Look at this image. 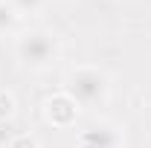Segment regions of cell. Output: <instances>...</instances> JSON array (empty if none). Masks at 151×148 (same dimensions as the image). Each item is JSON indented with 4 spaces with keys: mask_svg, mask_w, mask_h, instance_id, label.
I'll list each match as a JSON object with an SVG mask.
<instances>
[{
    "mask_svg": "<svg viewBox=\"0 0 151 148\" xmlns=\"http://www.w3.org/2000/svg\"><path fill=\"white\" fill-rule=\"evenodd\" d=\"M78 113H81V108L64 90H58V93H52V96L44 99V119L52 128H73Z\"/></svg>",
    "mask_w": 151,
    "mask_h": 148,
    "instance_id": "277c9868",
    "label": "cell"
},
{
    "mask_svg": "<svg viewBox=\"0 0 151 148\" xmlns=\"http://www.w3.org/2000/svg\"><path fill=\"white\" fill-rule=\"evenodd\" d=\"M20 23H23V20L18 18V12H15L6 0H0V38H15L20 29H23Z\"/></svg>",
    "mask_w": 151,
    "mask_h": 148,
    "instance_id": "5b68a950",
    "label": "cell"
},
{
    "mask_svg": "<svg viewBox=\"0 0 151 148\" xmlns=\"http://www.w3.org/2000/svg\"><path fill=\"white\" fill-rule=\"evenodd\" d=\"M15 113H18V99H15V93L6 90V87H0V122H9Z\"/></svg>",
    "mask_w": 151,
    "mask_h": 148,
    "instance_id": "52a82bcc",
    "label": "cell"
},
{
    "mask_svg": "<svg viewBox=\"0 0 151 148\" xmlns=\"http://www.w3.org/2000/svg\"><path fill=\"white\" fill-rule=\"evenodd\" d=\"M78 148H125V131L113 119H93L90 125L78 131Z\"/></svg>",
    "mask_w": 151,
    "mask_h": 148,
    "instance_id": "3957f363",
    "label": "cell"
},
{
    "mask_svg": "<svg viewBox=\"0 0 151 148\" xmlns=\"http://www.w3.org/2000/svg\"><path fill=\"white\" fill-rule=\"evenodd\" d=\"M12 52L23 70L29 73H47L61 61V38L50 26H23L12 38Z\"/></svg>",
    "mask_w": 151,
    "mask_h": 148,
    "instance_id": "6da1fadb",
    "label": "cell"
},
{
    "mask_svg": "<svg viewBox=\"0 0 151 148\" xmlns=\"http://www.w3.org/2000/svg\"><path fill=\"white\" fill-rule=\"evenodd\" d=\"M9 148H41V142L35 134H15L9 139Z\"/></svg>",
    "mask_w": 151,
    "mask_h": 148,
    "instance_id": "ba28073f",
    "label": "cell"
},
{
    "mask_svg": "<svg viewBox=\"0 0 151 148\" xmlns=\"http://www.w3.org/2000/svg\"><path fill=\"white\" fill-rule=\"evenodd\" d=\"M15 12H18V18H35V15H41L47 6H50V0H6Z\"/></svg>",
    "mask_w": 151,
    "mask_h": 148,
    "instance_id": "8992f818",
    "label": "cell"
},
{
    "mask_svg": "<svg viewBox=\"0 0 151 148\" xmlns=\"http://www.w3.org/2000/svg\"><path fill=\"white\" fill-rule=\"evenodd\" d=\"M61 90L81 111H99V108H105L111 102L113 78L99 64H73L61 78Z\"/></svg>",
    "mask_w": 151,
    "mask_h": 148,
    "instance_id": "7a4b0ae2",
    "label": "cell"
}]
</instances>
